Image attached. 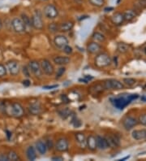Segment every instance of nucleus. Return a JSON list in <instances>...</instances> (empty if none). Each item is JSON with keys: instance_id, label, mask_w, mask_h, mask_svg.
<instances>
[{"instance_id": "1", "label": "nucleus", "mask_w": 146, "mask_h": 161, "mask_svg": "<svg viewBox=\"0 0 146 161\" xmlns=\"http://www.w3.org/2000/svg\"><path fill=\"white\" fill-rule=\"evenodd\" d=\"M139 95L136 94H131V95H119L117 97L111 99V102L114 105V107L118 109L123 110L127 106H128L132 101L137 99Z\"/></svg>"}, {"instance_id": "2", "label": "nucleus", "mask_w": 146, "mask_h": 161, "mask_svg": "<svg viewBox=\"0 0 146 161\" xmlns=\"http://www.w3.org/2000/svg\"><path fill=\"white\" fill-rule=\"evenodd\" d=\"M4 113L10 116L19 118L24 116L25 110L19 102H4Z\"/></svg>"}, {"instance_id": "3", "label": "nucleus", "mask_w": 146, "mask_h": 161, "mask_svg": "<svg viewBox=\"0 0 146 161\" xmlns=\"http://www.w3.org/2000/svg\"><path fill=\"white\" fill-rule=\"evenodd\" d=\"M112 63V59L111 56L107 53L104 52H100L97 54V56L94 59V64L98 68H106V67L110 66Z\"/></svg>"}, {"instance_id": "4", "label": "nucleus", "mask_w": 146, "mask_h": 161, "mask_svg": "<svg viewBox=\"0 0 146 161\" xmlns=\"http://www.w3.org/2000/svg\"><path fill=\"white\" fill-rule=\"evenodd\" d=\"M31 23H32V27H33L35 29H38V30H41L44 28L42 14L38 10H36L33 13V15H32Z\"/></svg>"}, {"instance_id": "5", "label": "nucleus", "mask_w": 146, "mask_h": 161, "mask_svg": "<svg viewBox=\"0 0 146 161\" xmlns=\"http://www.w3.org/2000/svg\"><path fill=\"white\" fill-rule=\"evenodd\" d=\"M104 88L109 90H119L124 89V83L116 79L106 80L103 84Z\"/></svg>"}, {"instance_id": "6", "label": "nucleus", "mask_w": 146, "mask_h": 161, "mask_svg": "<svg viewBox=\"0 0 146 161\" xmlns=\"http://www.w3.org/2000/svg\"><path fill=\"white\" fill-rule=\"evenodd\" d=\"M43 14L48 19L54 20V19H55L58 16V11L55 5L48 4L43 9Z\"/></svg>"}, {"instance_id": "7", "label": "nucleus", "mask_w": 146, "mask_h": 161, "mask_svg": "<svg viewBox=\"0 0 146 161\" xmlns=\"http://www.w3.org/2000/svg\"><path fill=\"white\" fill-rule=\"evenodd\" d=\"M41 69V71L44 74L47 75V76H51L54 74L55 72V68H54L53 64H51L50 60L48 59H42L40 62Z\"/></svg>"}, {"instance_id": "8", "label": "nucleus", "mask_w": 146, "mask_h": 161, "mask_svg": "<svg viewBox=\"0 0 146 161\" xmlns=\"http://www.w3.org/2000/svg\"><path fill=\"white\" fill-rule=\"evenodd\" d=\"M12 26L13 30L15 31V33H21L26 30L25 25L24 24L21 18H13L12 21Z\"/></svg>"}, {"instance_id": "9", "label": "nucleus", "mask_w": 146, "mask_h": 161, "mask_svg": "<svg viewBox=\"0 0 146 161\" xmlns=\"http://www.w3.org/2000/svg\"><path fill=\"white\" fill-rule=\"evenodd\" d=\"M28 68L30 69V72L33 73L36 77L38 78H41L42 77L43 72L41 71V69L40 63L37 60H32V61L29 62L28 64Z\"/></svg>"}, {"instance_id": "10", "label": "nucleus", "mask_w": 146, "mask_h": 161, "mask_svg": "<svg viewBox=\"0 0 146 161\" xmlns=\"http://www.w3.org/2000/svg\"><path fill=\"white\" fill-rule=\"evenodd\" d=\"M6 68H7V70L9 72V73L12 76H16L20 73V64L15 60H10V61L7 62L6 63Z\"/></svg>"}, {"instance_id": "11", "label": "nucleus", "mask_w": 146, "mask_h": 161, "mask_svg": "<svg viewBox=\"0 0 146 161\" xmlns=\"http://www.w3.org/2000/svg\"><path fill=\"white\" fill-rule=\"evenodd\" d=\"M55 147L58 152H66L69 149V142L67 138H61L56 142Z\"/></svg>"}, {"instance_id": "12", "label": "nucleus", "mask_w": 146, "mask_h": 161, "mask_svg": "<svg viewBox=\"0 0 146 161\" xmlns=\"http://www.w3.org/2000/svg\"><path fill=\"white\" fill-rule=\"evenodd\" d=\"M54 43H55V45L57 48L63 50L67 45H68L69 41H68V39H67L66 36L60 34V35H57L55 37V39H54Z\"/></svg>"}, {"instance_id": "13", "label": "nucleus", "mask_w": 146, "mask_h": 161, "mask_svg": "<svg viewBox=\"0 0 146 161\" xmlns=\"http://www.w3.org/2000/svg\"><path fill=\"white\" fill-rule=\"evenodd\" d=\"M137 124H138V120L132 116H128L123 120V125L126 130H130L131 129H133L135 126L137 125Z\"/></svg>"}, {"instance_id": "14", "label": "nucleus", "mask_w": 146, "mask_h": 161, "mask_svg": "<svg viewBox=\"0 0 146 161\" xmlns=\"http://www.w3.org/2000/svg\"><path fill=\"white\" fill-rule=\"evenodd\" d=\"M96 144H97V149H99L101 151H105L110 147L106 137H102L100 135L96 136Z\"/></svg>"}, {"instance_id": "15", "label": "nucleus", "mask_w": 146, "mask_h": 161, "mask_svg": "<svg viewBox=\"0 0 146 161\" xmlns=\"http://www.w3.org/2000/svg\"><path fill=\"white\" fill-rule=\"evenodd\" d=\"M101 48L102 47H101V45L98 42H90L87 46V51H88V52L90 54H93V55L100 53L101 51Z\"/></svg>"}, {"instance_id": "16", "label": "nucleus", "mask_w": 146, "mask_h": 161, "mask_svg": "<svg viewBox=\"0 0 146 161\" xmlns=\"http://www.w3.org/2000/svg\"><path fill=\"white\" fill-rule=\"evenodd\" d=\"M71 59L68 56H63V55H58L53 58V62L56 65L58 66H64L70 63Z\"/></svg>"}, {"instance_id": "17", "label": "nucleus", "mask_w": 146, "mask_h": 161, "mask_svg": "<svg viewBox=\"0 0 146 161\" xmlns=\"http://www.w3.org/2000/svg\"><path fill=\"white\" fill-rule=\"evenodd\" d=\"M131 137L135 140H144L146 138V129H135L131 133Z\"/></svg>"}, {"instance_id": "18", "label": "nucleus", "mask_w": 146, "mask_h": 161, "mask_svg": "<svg viewBox=\"0 0 146 161\" xmlns=\"http://www.w3.org/2000/svg\"><path fill=\"white\" fill-rule=\"evenodd\" d=\"M106 138L108 142L110 147H117L120 145V139L116 134L106 136Z\"/></svg>"}, {"instance_id": "19", "label": "nucleus", "mask_w": 146, "mask_h": 161, "mask_svg": "<svg viewBox=\"0 0 146 161\" xmlns=\"http://www.w3.org/2000/svg\"><path fill=\"white\" fill-rule=\"evenodd\" d=\"M36 151H38V153L40 155H45L47 151V146H46V143L45 142L42 140H39L36 143Z\"/></svg>"}, {"instance_id": "20", "label": "nucleus", "mask_w": 146, "mask_h": 161, "mask_svg": "<svg viewBox=\"0 0 146 161\" xmlns=\"http://www.w3.org/2000/svg\"><path fill=\"white\" fill-rule=\"evenodd\" d=\"M111 21L115 25H120L124 22V13L122 12H116L114 13L112 17H111Z\"/></svg>"}, {"instance_id": "21", "label": "nucleus", "mask_w": 146, "mask_h": 161, "mask_svg": "<svg viewBox=\"0 0 146 161\" xmlns=\"http://www.w3.org/2000/svg\"><path fill=\"white\" fill-rule=\"evenodd\" d=\"M73 27H74V24L71 21H65V22H63L60 25H58V29L62 33L69 32L72 29Z\"/></svg>"}, {"instance_id": "22", "label": "nucleus", "mask_w": 146, "mask_h": 161, "mask_svg": "<svg viewBox=\"0 0 146 161\" xmlns=\"http://www.w3.org/2000/svg\"><path fill=\"white\" fill-rule=\"evenodd\" d=\"M86 146L92 151H96L97 149V144H96V137L93 135L88 136L86 138Z\"/></svg>"}, {"instance_id": "23", "label": "nucleus", "mask_w": 146, "mask_h": 161, "mask_svg": "<svg viewBox=\"0 0 146 161\" xmlns=\"http://www.w3.org/2000/svg\"><path fill=\"white\" fill-rule=\"evenodd\" d=\"M28 111L31 114H33L34 116L39 115L41 112V107L40 104L36 102V103H32V104L29 105L28 107Z\"/></svg>"}, {"instance_id": "24", "label": "nucleus", "mask_w": 146, "mask_h": 161, "mask_svg": "<svg viewBox=\"0 0 146 161\" xmlns=\"http://www.w3.org/2000/svg\"><path fill=\"white\" fill-rule=\"evenodd\" d=\"M26 156L28 160H35L37 158V151L35 147H33V146H28L26 150Z\"/></svg>"}, {"instance_id": "25", "label": "nucleus", "mask_w": 146, "mask_h": 161, "mask_svg": "<svg viewBox=\"0 0 146 161\" xmlns=\"http://www.w3.org/2000/svg\"><path fill=\"white\" fill-rule=\"evenodd\" d=\"M75 138L82 148H84V146H86V137L83 133H81V132L76 133L75 134Z\"/></svg>"}, {"instance_id": "26", "label": "nucleus", "mask_w": 146, "mask_h": 161, "mask_svg": "<svg viewBox=\"0 0 146 161\" xmlns=\"http://www.w3.org/2000/svg\"><path fill=\"white\" fill-rule=\"evenodd\" d=\"M92 38H93V41L96 42H98V43H102V42L106 41L105 35L100 33V32H95L92 36Z\"/></svg>"}, {"instance_id": "27", "label": "nucleus", "mask_w": 146, "mask_h": 161, "mask_svg": "<svg viewBox=\"0 0 146 161\" xmlns=\"http://www.w3.org/2000/svg\"><path fill=\"white\" fill-rule=\"evenodd\" d=\"M124 20L126 21H131L136 16V13L134 10H128L124 13Z\"/></svg>"}, {"instance_id": "28", "label": "nucleus", "mask_w": 146, "mask_h": 161, "mask_svg": "<svg viewBox=\"0 0 146 161\" xmlns=\"http://www.w3.org/2000/svg\"><path fill=\"white\" fill-rule=\"evenodd\" d=\"M129 49H130V47H129L128 45L124 43V42H119V43L117 45V51H118L119 53H127V52L129 51Z\"/></svg>"}, {"instance_id": "29", "label": "nucleus", "mask_w": 146, "mask_h": 161, "mask_svg": "<svg viewBox=\"0 0 146 161\" xmlns=\"http://www.w3.org/2000/svg\"><path fill=\"white\" fill-rule=\"evenodd\" d=\"M7 157H8V161L12 160V161H16L20 159V157L18 156V154L14 151H10L7 154Z\"/></svg>"}, {"instance_id": "30", "label": "nucleus", "mask_w": 146, "mask_h": 161, "mask_svg": "<svg viewBox=\"0 0 146 161\" xmlns=\"http://www.w3.org/2000/svg\"><path fill=\"white\" fill-rule=\"evenodd\" d=\"M20 18H21V20L23 21L24 24L25 25L26 28H27V27H31V26H32V23H31V18L29 17L28 15H27L26 14H25V13H23Z\"/></svg>"}, {"instance_id": "31", "label": "nucleus", "mask_w": 146, "mask_h": 161, "mask_svg": "<svg viewBox=\"0 0 146 161\" xmlns=\"http://www.w3.org/2000/svg\"><path fill=\"white\" fill-rule=\"evenodd\" d=\"M58 115L60 116L63 119H67V118L70 116L71 114V110L68 108H63L62 110H59L58 112Z\"/></svg>"}, {"instance_id": "32", "label": "nucleus", "mask_w": 146, "mask_h": 161, "mask_svg": "<svg viewBox=\"0 0 146 161\" xmlns=\"http://www.w3.org/2000/svg\"><path fill=\"white\" fill-rule=\"evenodd\" d=\"M88 2L90 3L94 7H98V8H101L104 5L105 3V0H88Z\"/></svg>"}, {"instance_id": "33", "label": "nucleus", "mask_w": 146, "mask_h": 161, "mask_svg": "<svg viewBox=\"0 0 146 161\" xmlns=\"http://www.w3.org/2000/svg\"><path fill=\"white\" fill-rule=\"evenodd\" d=\"M48 30L52 33H57L58 31H59V29H58V25H57V24L55 23L50 24V25H48Z\"/></svg>"}, {"instance_id": "34", "label": "nucleus", "mask_w": 146, "mask_h": 161, "mask_svg": "<svg viewBox=\"0 0 146 161\" xmlns=\"http://www.w3.org/2000/svg\"><path fill=\"white\" fill-rule=\"evenodd\" d=\"M65 72H66L65 67L61 66L60 68L57 70V72H56V76H55L56 79H59V78H61V77L63 76V74L65 73Z\"/></svg>"}, {"instance_id": "35", "label": "nucleus", "mask_w": 146, "mask_h": 161, "mask_svg": "<svg viewBox=\"0 0 146 161\" xmlns=\"http://www.w3.org/2000/svg\"><path fill=\"white\" fill-rule=\"evenodd\" d=\"M136 81L134 78H131V77H128V78H124V83L128 86H132L136 84Z\"/></svg>"}, {"instance_id": "36", "label": "nucleus", "mask_w": 146, "mask_h": 161, "mask_svg": "<svg viewBox=\"0 0 146 161\" xmlns=\"http://www.w3.org/2000/svg\"><path fill=\"white\" fill-rule=\"evenodd\" d=\"M7 68H6L5 65L3 64H0V77H5L7 75Z\"/></svg>"}, {"instance_id": "37", "label": "nucleus", "mask_w": 146, "mask_h": 161, "mask_svg": "<svg viewBox=\"0 0 146 161\" xmlns=\"http://www.w3.org/2000/svg\"><path fill=\"white\" fill-rule=\"evenodd\" d=\"M22 72H23V73H24V75L26 77H30V73H31V72H30V69H29V68H28V66H25V67H23V69H22Z\"/></svg>"}, {"instance_id": "38", "label": "nucleus", "mask_w": 146, "mask_h": 161, "mask_svg": "<svg viewBox=\"0 0 146 161\" xmlns=\"http://www.w3.org/2000/svg\"><path fill=\"white\" fill-rule=\"evenodd\" d=\"M138 121H139V123L141 124L142 125L146 126V113L145 114H142V115L140 116Z\"/></svg>"}, {"instance_id": "39", "label": "nucleus", "mask_w": 146, "mask_h": 161, "mask_svg": "<svg viewBox=\"0 0 146 161\" xmlns=\"http://www.w3.org/2000/svg\"><path fill=\"white\" fill-rule=\"evenodd\" d=\"M62 51H63V52L66 54V55H71V54L72 53L73 49H72V47L69 46V45H67V46H66L62 50Z\"/></svg>"}, {"instance_id": "40", "label": "nucleus", "mask_w": 146, "mask_h": 161, "mask_svg": "<svg viewBox=\"0 0 146 161\" xmlns=\"http://www.w3.org/2000/svg\"><path fill=\"white\" fill-rule=\"evenodd\" d=\"M93 77H92V76H90V75H85V76H84V80L80 79L79 81H84L85 83H88L89 81H91V80H93Z\"/></svg>"}, {"instance_id": "41", "label": "nucleus", "mask_w": 146, "mask_h": 161, "mask_svg": "<svg viewBox=\"0 0 146 161\" xmlns=\"http://www.w3.org/2000/svg\"><path fill=\"white\" fill-rule=\"evenodd\" d=\"M45 143H46V146H47V147L49 149H52L54 147L53 142H52V141H51V140L45 141Z\"/></svg>"}, {"instance_id": "42", "label": "nucleus", "mask_w": 146, "mask_h": 161, "mask_svg": "<svg viewBox=\"0 0 146 161\" xmlns=\"http://www.w3.org/2000/svg\"><path fill=\"white\" fill-rule=\"evenodd\" d=\"M0 161H8L7 155H4V154L3 153H0Z\"/></svg>"}, {"instance_id": "43", "label": "nucleus", "mask_w": 146, "mask_h": 161, "mask_svg": "<svg viewBox=\"0 0 146 161\" xmlns=\"http://www.w3.org/2000/svg\"><path fill=\"white\" fill-rule=\"evenodd\" d=\"M58 87V85H55V86H43V89H53V88H57Z\"/></svg>"}, {"instance_id": "44", "label": "nucleus", "mask_w": 146, "mask_h": 161, "mask_svg": "<svg viewBox=\"0 0 146 161\" xmlns=\"http://www.w3.org/2000/svg\"><path fill=\"white\" fill-rule=\"evenodd\" d=\"M23 85H24L25 86H29L31 85L30 81H28V80H25V81L23 82Z\"/></svg>"}, {"instance_id": "45", "label": "nucleus", "mask_w": 146, "mask_h": 161, "mask_svg": "<svg viewBox=\"0 0 146 161\" xmlns=\"http://www.w3.org/2000/svg\"><path fill=\"white\" fill-rule=\"evenodd\" d=\"M53 160H63V157H60V156H56V157H53L52 158Z\"/></svg>"}, {"instance_id": "46", "label": "nucleus", "mask_w": 146, "mask_h": 161, "mask_svg": "<svg viewBox=\"0 0 146 161\" xmlns=\"http://www.w3.org/2000/svg\"><path fill=\"white\" fill-rule=\"evenodd\" d=\"M114 10V8H111V7H110V8H106L105 9H104V11L106 12H111V11H113Z\"/></svg>"}, {"instance_id": "47", "label": "nucleus", "mask_w": 146, "mask_h": 161, "mask_svg": "<svg viewBox=\"0 0 146 161\" xmlns=\"http://www.w3.org/2000/svg\"><path fill=\"white\" fill-rule=\"evenodd\" d=\"M130 158V156H126V157H124V158H123V159H118V161H124V160H125V159H129Z\"/></svg>"}, {"instance_id": "48", "label": "nucleus", "mask_w": 146, "mask_h": 161, "mask_svg": "<svg viewBox=\"0 0 146 161\" xmlns=\"http://www.w3.org/2000/svg\"><path fill=\"white\" fill-rule=\"evenodd\" d=\"M7 133H8V138H10L11 133H10V132H8V131H7Z\"/></svg>"}, {"instance_id": "49", "label": "nucleus", "mask_w": 146, "mask_h": 161, "mask_svg": "<svg viewBox=\"0 0 146 161\" xmlns=\"http://www.w3.org/2000/svg\"><path fill=\"white\" fill-rule=\"evenodd\" d=\"M2 26H3V24H2V21H1V20H0V29H2Z\"/></svg>"}, {"instance_id": "50", "label": "nucleus", "mask_w": 146, "mask_h": 161, "mask_svg": "<svg viewBox=\"0 0 146 161\" xmlns=\"http://www.w3.org/2000/svg\"><path fill=\"white\" fill-rule=\"evenodd\" d=\"M144 53H145V55H146V46H145V48H144Z\"/></svg>"}]
</instances>
